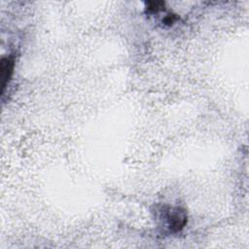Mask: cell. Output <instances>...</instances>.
Wrapping results in <instances>:
<instances>
[{
    "mask_svg": "<svg viewBox=\"0 0 249 249\" xmlns=\"http://www.w3.org/2000/svg\"><path fill=\"white\" fill-rule=\"evenodd\" d=\"M13 70H14V60L11 57L2 58L1 64H0V72H1V83H2L3 91L12 77Z\"/></svg>",
    "mask_w": 249,
    "mask_h": 249,
    "instance_id": "cell-2",
    "label": "cell"
},
{
    "mask_svg": "<svg viewBox=\"0 0 249 249\" xmlns=\"http://www.w3.org/2000/svg\"><path fill=\"white\" fill-rule=\"evenodd\" d=\"M163 8L162 2H149L148 3V12L149 13H158Z\"/></svg>",
    "mask_w": 249,
    "mask_h": 249,
    "instance_id": "cell-3",
    "label": "cell"
},
{
    "mask_svg": "<svg viewBox=\"0 0 249 249\" xmlns=\"http://www.w3.org/2000/svg\"><path fill=\"white\" fill-rule=\"evenodd\" d=\"M163 219L168 230L172 232L181 231L187 224L186 211L180 207H167L162 211Z\"/></svg>",
    "mask_w": 249,
    "mask_h": 249,
    "instance_id": "cell-1",
    "label": "cell"
}]
</instances>
